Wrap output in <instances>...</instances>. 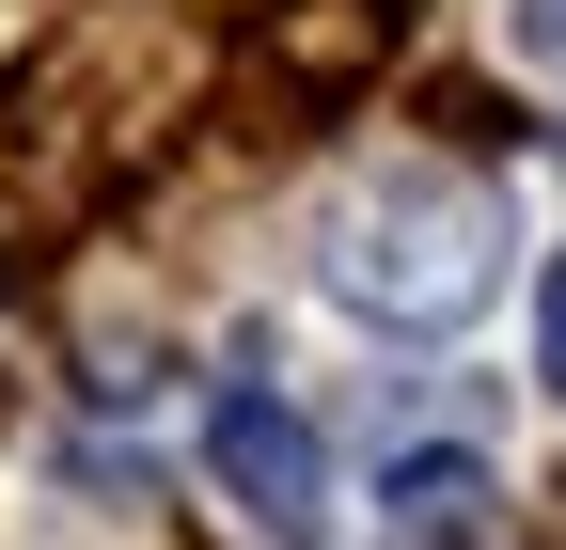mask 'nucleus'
Instances as JSON below:
<instances>
[{"label":"nucleus","instance_id":"nucleus-3","mask_svg":"<svg viewBox=\"0 0 566 550\" xmlns=\"http://www.w3.org/2000/svg\"><path fill=\"white\" fill-rule=\"evenodd\" d=\"M488 456H457V441H424V456H394L378 472V550H488Z\"/></svg>","mask_w":566,"mask_h":550},{"label":"nucleus","instance_id":"nucleus-4","mask_svg":"<svg viewBox=\"0 0 566 550\" xmlns=\"http://www.w3.org/2000/svg\"><path fill=\"white\" fill-rule=\"evenodd\" d=\"M535 378H551V393H566V252H551V267H535Z\"/></svg>","mask_w":566,"mask_h":550},{"label":"nucleus","instance_id":"nucleus-5","mask_svg":"<svg viewBox=\"0 0 566 550\" xmlns=\"http://www.w3.org/2000/svg\"><path fill=\"white\" fill-rule=\"evenodd\" d=\"M520 47H566V0H520Z\"/></svg>","mask_w":566,"mask_h":550},{"label":"nucleus","instance_id":"nucleus-2","mask_svg":"<svg viewBox=\"0 0 566 550\" xmlns=\"http://www.w3.org/2000/svg\"><path fill=\"white\" fill-rule=\"evenodd\" d=\"M205 472H221V504L237 519H268L283 550H315L331 535V472H315V425L283 409L268 378H237L221 409H205Z\"/></svg>","mask_w":566,"mask_h":550},{"label":"nucleus","instance_id":"nucleus-1","mask_svg":"<svg viewBox=\"0 0 566 550\" xmlns=\"http://www.w3.org/2000/svg\"><path fill=\"white\" fill-rule=\"evenodd\" d=\"M331 284L394 315V330H457L488 284H504V204H488L472 173H394L331 221Z\"/></svg>","mask_w":566,"mask_h":550}]
</instances>
